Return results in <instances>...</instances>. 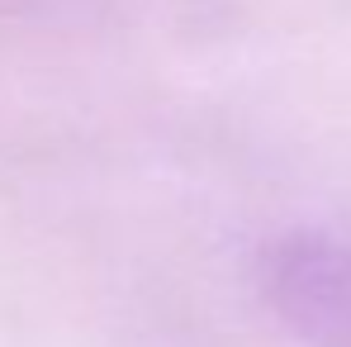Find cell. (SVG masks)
Masks as SVG:
<instances>
[{"mask_svg":"<svg viewBox=\"0 0 351 347\" xmlns=\"http://www.w3.org/2000/svg\"><path fill=\"white\" fill-rule=\"evenodd\" d=\"M261 290L299 347H351V247L323 233H290L266 247Z\"/></svg>","mask_w":351,"mask_h":347,"instance_id":"cell-1","label":"cell"}]
</instances>
